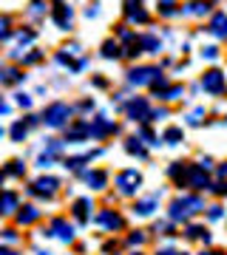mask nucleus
Wrapping results in <instances>:
<instances>
[{"mask_svg": "<svg viewBox=\"0 0 227 255\" xmlns=\"http://www.w3.org/2000/svg\"><path fill=\"white\" fill-rule=\"evenodd\" d=\"M128 82L131 85H154L156 91L168 85V77L162 74L159 65H134L131 71H128Z\"/></svg>", "mask_w": 227, "mask_h": 255, "instance_id": "f257e3e1", "label": "nucleus"}, {"mask_svg": "<svg viewBox=\"0 0 227 255\" xmlns=\"http://www.w3.org/2000/svg\"><path fill=\"white\" fill-rule=\"evenodd\" d=\"M202 88L210 94V97H222L227 91V77L222 68H208L202 74Z\"/></svg>", "mask_w": 227, "mask_h": 255, "instance_id": "f03ea898", "label": "nucleus"}, {"mask_svg": "<svg viewBox=\"0 0 227 255\" xmlns=\"http://www.w3.org/2000/svg\"><path fill=\"white\" fill-rule=\"evenodd\" d=\"M122 11H125L128 23H139V26H145L148 20H151V14H148V9H145V0H125Z\"/></svg>", "mask_w": 227, "mask_h": 255, "instance_id": "7ed1b4c3", "label": "nucleus"}, {"mask_svg": "<svg viewBox=\"0 0 227 255\" xmlns=\"http://www.w3.org/2000/svg\"><path fill=\"white\" fill-rule=\"evenodd\" d=\"M68 117H71V108H68L65 102H54V105H48V108H45V114H43V119L51 128H60Z\"/></svg>", "mask_w": 227, "mask_h": 255, "instance_id": "20e7f679", "label": "nucleus"}, {"mask_svg": "<svg viewBox=\"0 0 227 255\" xmlns=\"http://www.w3.org/2000/svg\"><path fill=\"white\" fill-rule=\"evenodd\" d=\"M213 6H216L213 0H188L182 14H188V17H205V14L213 11Z\"/></svg>", "mask_w": 227, "mask_h": 255, "instance_id": "39448f33", "label": "nucleus"}, {"mask_svg": "<svg viewBox=\"0 0 227 255\" xmlns=\"http://www.w3.org/2000/svg\"><path fill=\"white\" fill-rule=\"evenodd\" d=\"M51 17H54L57 28L68 31V28H71V23H74V11H71V6H68V3H57L54 11H51Z\"/></svg>", "mask_w": 227, "mask_h": 255, "instance_id": "423d86ee", "label": "nucleus"}, {"mask_svg": "<svg viewBox=\"0 0 227 255\" xmlns=\"http://www.w3.org/2000/svg\"><path fill=\"white\" fill-rule=\"evenodd\" d=\"M208 31L213 37H219V40H227V14L225 11H213V14H210Z\"/></svg>", "mask_w": 227, "mask_h": 255, "instance_id": "0eeeda50", "label": "nucleus"}, {"mask_svg": "<svg viewBox=\"0 0 227 255\" xmlns=\"http://www.w3.org/2000/svg\"><path fill=\"white\" fill-rule=\"evenodd\" d=\"M128 117H134V119H142V122H145V119H151V108H148V102L142 100V97H139V100H134V102H128Z\"/></svg>", "mask_w": 227, "mask_h": 255, "instance_id": "6e6552de", "label": "nucleus"}, {"mask_svg": "<svg viewBox=\"0 0 227 255\" xmlns=\"http://www.w3.org/2000/svg\"><path fill=\"white\" fill-rule=\"evenodd\" d=\"M119 187H122V193H134L136 187H139V182H142V179H139V173H136V170H125V173H119Z\"/></svg>", "mask_w": 227, "mask_h": 255, "instance_id": "1a4fd4ad", "label": "nucleus"}, {"mask_svg": "<svg viewBox=\"0 0 227 255\" xmlns=\"http://www.w3.org/2000/svg\"><path fill=\"white\" fill-rule=\"evenodd\" d=\"M182 94H185V88H182L179 82H173V85L159 88V91H156V97H159L162 102H173V100H182Z\"/></svg>", "mask_w": 227, "mask_h": 255, "instance_id": "9d476101", "label": "nucleus"}, {"mask_svg": "<svg viewBox=\"0 0 227 255\" xmlns=\"http://www.w3.org/2000/svg\"><path fill=\"white\" fill-rule=\"evenodd\" d=\"M139 43H142V51H145V54H159V51H162V40L156 34H142Z\"/></svg>", "mask_w": 227, "mask_h": 255, "instance_id": "9b49d317", "label": "nucleus"}, {"mask_svg": "<svg viewBox=\"0 0 227 255\" xmlns=\"http://www.w3.org/2000/svg\"><path fill=\"white\" fill-rule=\"evenodd\" d=\"M156 9H159L162 17H179V14H182V6L176 3V0H159V3H156Z\"/></svg>", "mask_w": 227, "mask_h": 255, "instance_id": "f8f14e48", "label": "nucleus"}, {"mask_svg": "<svg viewBox=\"0 0 227 255\" xmlns=\"http://www.w3.org/2000/svg\"><path fill=\"white\" fill-rule=\"evenodd\" d=\"M102 57L105 60H119L122 57V46H119L117 40H105L102 43Z\"/></svg>", "mask_w": 227, "mask_h": 255, "instance_id": "ddd939ff", "label": "nucleus"}, {"mask_svg": "<svg viewBox=\"0 0 227 255\" xmlns=\"http://www.w3.org/2000/svg\"><path fill=\"white\" fill-rule=\"evenodd\" d=\"M26 74H20V68H0V85H11V82H20Z\"/></svg>", "mask_w": 227, "mask_h": 255, "instance_id": "4468645a", "label": "nucleus"}, {"mask_svg": "<svg viewBox=\"0 0 227 255\" xmlns=\"http://www.w3.org/2000/svg\"><path fill=\"white\" fill-rule=\"evenodd\" d=\"M11 37V17L0 14V40H9Z\"/></svg>", "mask_w": 227, "mask_h": 255, "instance_id": "2eb2a0df", "label": "nucleus"}, {"mask_svg": "<svg viewBox=\"0 0 227 255\" xmlns=\"http://www.w3.org/2000/svg\"><path fill=\"white\" fill-rule=\"evenodd\" d=\"M28 14H31V17H40V14H45V3H43V0H31Z\"/></svg>", "mask_w": 227, "mask_h": 255, "instance_id": "dca6fc26", "label": "nucleus"}, {"mask_svg": "<svg viewBox=\"0 0 227 255\" xmlns=\"http://www.w3.org/2000/svg\"><path fill=\"white\" fill-rule=\"evenodd\" d=\"M14 204H17V199H14L11 193H6V196H3V201H0V213H11V207H14Z\"/></svg>", "mask_w": 227, "mask_h": 255, "instance_id": "f3484780", "label": "nucleus"}, {"mask_svg": "<svg viewBox=\"0 0 227 255\" xmlns=\"http://www.w3.org/2000/svg\"><path fill=\"white\" fill-rule=\"evenodd\" d=\"M165 139H168L171 145H179V139H182V130H179V128H168V130H165Z\"/></svg>", "mask_w": 227, "mask_h": 255, "instance_id": "a211bd4d", "label": "nucleus"}, {"mask_svg": "<svg viewBox=\"0 0 227 255\" xmlns=\"http://www.w3.org/2000/svg\"><path fill=\"white\" fill-rule=\"evenodd\" d=\"M117 34H119V40H125V43H134V40H136V34H134V31H131L128 26H119V28H117Z\"/></svg>", "mask_w": 227, "mask_h": 255, "instance_id": "6ab92c4d", "label": "nucleus"}, {"mask_svg": "<svg viewBox=\"0 0 227 255\" xmlns=\"http://www.w3.org/2000/svg\"><path fill=\"white\" fill-rule=\"evenodd\" d=\"M17 40H20V46H31V43H34V31L26 28V31H20L17 34Z\"/></svg>", "mask_w": 227, "mask_h": 255, "instance_id": "aec40b11", "label": "nucleus"}, {"mask_svg": "<svg viewBox=\"0 0 227 255\" xmlns=\"http://www.w3.org/2000/svg\"><path fill=\"white\" fill-rule=\"evenodd\" d=\"M40 60H43V51H37V48H31V54L23 57V63L26 65H34V63H40Z\"/></svg>", "mask_w": 227, "mask_h": 255, "instance_id": "412c9836", "label": "nucleus"}, {"mask_svg": "<svg viewBox=\"0 0 227 255\" xmlns=\"http://www.w3.org/2000/svg\"><path fill=\"white\" fill-rule=\"evenodd\" d=\"M219 57V48L216 46H205L202 48V60H216Z\"/></svg>", "mask_w": 227, "mask_h": 255, "instance_id": "4be33fe9", "label": "nucleus"}, {"mask_svg": "<svg viewBox=\"0 0 227 255\" xmlns=\"http://www.w3.org/2000/svg\"><path fill=\"white\" fill-rule=\"evenodd\" d=\"M128 150H131V153H136V156H145V147L139 145L136 139H131V142H128Z\"/></svg>", "mask_w": 227, "mask_h": 255, "instance_id": "5701e85b", "label": "nucleus"}, {"mask_svg": "<svg viewBox=\"0 0 227 255\" xmlns=\"http://www.w3.org/2000/svg\"><path fill=\"white\" fill-rule=\"evenodd\" d=\"M151 210H154V199L142 201V204H139V207H136V213H142V216H148V213H151Z\"/></svg>", "mask_w": 227, "mask_h": 255, "instance_id": "b1692460", "label": "nucleus"}, {"mask_svg": "<svg viewBox=\"0 0 227 255\" xmlns=\"http://www.w3.org/2000/svg\"><path fill=\"white\" fill-rule=\"evenodd\" d=\"M11 136L23 139V136H26V125H20V122H17V125H14V130H11Z\"/></svg>", "mask_w": 227, "mask_h": 255, "instance_id": "393cba45", "label": "nucleus"}, {"mask_svg": "<svg viewBox=\"0 0 227 255\" xmlns=\"http://www.w3.org/2000/svg\"><path fill=\"white\" fill-rule=\"evenodd\" d=\"M17 105L28 108V105H31V97H28V94H17Z\"/></svg>", "mask_w": 227, "mask_h": 255, "instance_id": "a878e982", "label": "nucleus"}, {"mask_svg": "<svg viewBox=\"0 0 227 255\" xmlns=\"http://www.w3.org/2000/svg\"><path fill=\"white\" fill-rule=\"evenodd\" d=\"M97 14H100V9H97V3H94V6H88V9H85V17H97Z\"/></svg>", "mask_w": 227, "mask_h": 255, "instance_id": "bb28decb", "label": "nucleus"}, {"mask_svg": "<svg viewBox=\"0 0 227 255\" xmlns=\"http://www.w3.org/2000/svg\"><path fill=\"white\" fill-rule=\"evenodd\" d=\"M94 85H97V88H108V80H105V77H94Z\"/></svg>", "mask_w": 227, "mask_h": 255, "instance_id": "cd10ccee", "label": "nucleus"}, {"mask_svg": "<svg viewBox=\"0 0 227 255\" xmlns=\"http://www.w3.org/2000/svg\"><path fill=\"white\" fill-rule=\"evenodd\" d=\"M6 111H9V105H6V102L0 100V114H6Z\"/></svg>", "mask_w": 227, "mask_h": 255, "instance_id": "c85d7f7f", "label": "nucleus"}, {"mask_svg": "<svg viewBox=\"0 0 227 255\" xmlns=\"http://www.w3.org/2000/svg\"><path fill=\"white\" fill-rule=\"evenodd\" d=\"M162 255H173V253H171V250H165V253H162Z\"/></svg>", "mask_w": 227, "mask_h": 255, "instance_id": "c756f323", "label": "nucleus"}, {"mask_svg": "<svg viewBox=\"0 0 227 255\" xmlns=\"http://www.w3.org/2000/svg\"><path fill=\"white\" fill-rule=\"evenodd\" d=\"M57 3H63V0H57Z\"/></svg>", "mask_w": 227, "mask_h": 255, "instance_id": "7c9ffc66", "label": "nucleus"}, {"mask_svg": "<svg viewBox=\"0 0 227 255\" xmlns=\"http://www.w3.org/2000/svg\"><path fill=\"white\" fill-rule=\"evenodd\" d=\"M0 179H3V176H0Z\"/></svg>", "mask_w": 227, "mask_h": 255, "instance_id": "2f4dec72", "label": "nucleus"}]
</instances>
